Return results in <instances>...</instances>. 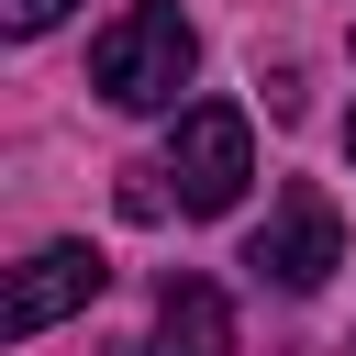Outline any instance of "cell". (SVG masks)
I'll use <instances>...</instances> for the list:
<instances>
[{"label": "cell", "instance_id": "obj_5", "mask_svg": "<svg viewBox=\"0 0 356 356\" xmlns=\"http://www.w3.org/2000/svg\"><path fill=\"white\" fill-rule=\"evenodd\" d=\"M145 356H234V312L211 278H167L156 289V345Z\"/></svg>", "mask_w": 356, "mask_h": 356}, {"label": "cell", "instance_id": "obj_4", "mask_svg": "<svg viewBox=\"0 0 356 356\" xmlns=\"http://www.w3.org/2000/svg\"><path fill=\"white\" fill-rule=\"evenodd\" d=\"M100 278H111V267H100V245H44V256H22V267H11V300H0V334H11V345H33L44 323L89 312V300H100Z\"/></svg>", "mask_w": 356, "mask_h": 356}, {"label": "cell", "instance_id": "obj_6", "mask_svg": "<svg viewBox=\"0 0 356 356\" xmlns=\"http://www.w3.org/2000/svg\"><path fill=\"white\" fill-rule=\"evenodd\" d=\"M78 0H0V33H44V22H67Z\"/></svg>", "mask_w": 356, "mask_h": 356}, {"label": "cell", "instance_id": "obj_7", "mask_svg": "<svg viewBox=\"0 0 356 356\" xmlns=\"http://www.w3.org/2000/svg\"><path fill=\"white\" fill-rule=\"evenodd\" d=\"M345 156H356V122H345Z\"/></svg>", "mask_w": 356, "mask_h": 356}, {"label": "cell", "instance_id": "obj_2", "mask_svg": "<svg viewBox=\"0 0 356 356\" xmlns=\"http://www.w3.org/2000/svg\"><path fill=\"white\" fill-rule=\"evenodd\" d=\"M156 178L178 189V211H234L245 178H256V122H245L234 100H189L178 134H167V167H156Z\"/></svg>", "mask_w": 356, "mask_h": 356}, {"label": "cell", "instance_id": "obj_1", "mask_svg": "<svg viewBox=\"0 0 356 356\" xmlns=\"http://www.w3.org/2000/svg\"><path fill=\"white\" fill-rule=\"evenodd\" d=\"M189 67H200V33H189L178 0H134V11H111L100 44H89V89H100L111 111H167V100L189 89Z\"/></svg>", "mask_w": 356, "mask_h": 356}, {"label": "cell", "instance_id": "obj_3", "mask_svg": "<svg viewBox=\"0 0 356 356\" xmlns=\"http://www.w3.org/2000/svg\"><path fill=\"white\" fill-rule=\"evenodd\" d=\"M245 267H256L267 289L312 300V289L345 267V222H334V200H323V189H278L267 222H256V245H245Z\"/></svg>", "mask_w": 356, "mask_h": 356}]
</instances>
